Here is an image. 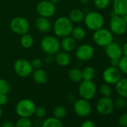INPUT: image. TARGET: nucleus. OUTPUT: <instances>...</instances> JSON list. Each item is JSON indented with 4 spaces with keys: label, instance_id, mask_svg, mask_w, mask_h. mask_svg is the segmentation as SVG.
Returning a JSON list of instances; mask_svg holds the SVG:
<instances>
[{
    "label": "nucleus",
    "instance_id": "f257e3e1",
    "mask_svg": "<svg viewBox=\"0 0 127 127\" xmlns=\"http://www.w3.org/2000/svg\"><path fill=\"white\" fill-rule=\"evenodd\" d=\"M73 25L70 19L66 16L58 17L53 25V31L55 34L61 38L70 36L73 31Z\"/></svg>",
    "mask_w": 127,
    "mask_h": 127
},
{
    "label": "nucleus",
    "instance_id": "f03ea898",
    "mask_svg": "<svg viewBox=\"0 0 127 127\" xmlns=\"http://www.w3.org/2000/svg\"><path fill=\"white\" fill-rule=\"evenodd\" d=\"M85 24L88 28L92 31L98 30L104 25V17L97 11H90L86 13L84 18Z\"/></svg>",
    "mask_w": 127,
    "mask_h": 127
},
{
    "label": "nucleus",
    "instance_id": "7ed1b4c3",
    "mask_svg": "<svg viewBox=\"0 0 127 127\" xmlns=\"http://www.w3.org/2000/svg\"><path fill=\"white\" fill-rule=\"evenodd\" d=\"M35 108L36 106L33 100L30 99H22L16 103L15 111L19 117L30 118L34 115Z\"/></svg>",
    "mask_w": 127,
    "mask_h": 127
},
{
    "label": "nucleus",
    "instance_id": "20e7f679",
    "mask_svg": "<svg viewBox=\"0 0 127 127\" xmlns=\"http://www.w3.org/2000/svg\"><path fill=\"white\" fill-rule=\"evenodd\" d=\"M42 51L49 55H55L61 48V42L58 38L53 36H47L43 38L40 42Z\"/></svg>",
    "mask_w": 127,
    "mask_h": 127
},
{
    "label": "nucleus",
    "instance_id": "39448f33",
    "mask_svg": "<svg viewBox=\"0 0 127 127\" xmlns=\"http://www.w3.org/2000/svg\"><path fill=\"white\" fill-rule=\"evenodd\" d=\"M94 42L100 47H106L113 42V33L111 31L101 28L94 31L93 34Z\"/></svg>",
    "mask_w": 127,
    "mask_h": 127
},
{
    "label": "nucleus",
    "instance_id": "423d86ee",
    "mask_svg": "<svg viewBox=\"0 0 127 127\" xmlns=\"http://www.w3.org/2000/svg\"><path fill=\"white\" fill-rule=\"evenodd\" d=\"M97 93V86L93 80H82L79 86V94L81 98L91 100Z\"/></svg>",
    "mask_w": 127,
    "mask_h": 127
},
{
    "label": "nucleus",
    "instance_id": "0eeeda50",
    "mask_svg": "<svg viewBox=\"0 0 127 127\" xmlns=\"http://www.w3.org/2000/svg\"><path fill=\"white\" fill-rule=\"evenodd\" d=\"M13 69L16 75L20 77H28L33 72V67L31 62L25 59H18L13 64Z\"/></svg>",
    "mask_w": 127,
    "mask_h": 127
},
{
    "label": "nucleus",
    "instance_id": "6e6552de",
    "mask_svg": "<svg viewBox=\"0 0 127 127\" xmlns=\"http://www.w3.org/2000/svg\"><path fill=\"white\" fill-rule=\"evenodd\" d=\"M10 28L11 31L16 34L23 35L28 33L29 30V22L25 18L17 16L10 21Z\"/></svg>",
    "mask_w": 127,
    "mask_h": 127
},
{
    "label": "nucleus",
    "instance_id": "1a4fd4ad",
    "mask_svg": "<svg viewBox=\"0 0 127 127\" xmlns=\"http://www.w3.org/2000/svg\"><path fill=\"white\" fill-rule=\"evenodd\" d=\"M96 109L100 115H109L115 109L114 100L110 97H103L97 101Z\"/></svg>",
    "mask_w": 127,
    "mask_h": 127
},
{
    "label": "nucleus",
    "instance_id": "9d476101",
    "mask_svg": "<svg viewBox=\"0 0 127 127\" xmlns=\"http://www.w3.org/2000/svg\"><path fill=\"white\" fill-rule=\"evenodd\" d=\"M109 28L112 33L123 35L127 31V25L123 16H115L112 17L109 22Z\"/></svg>",
    "mask_w": 127,
    "mask_h": 127
},
{
    "label": "nucleus",
    "instance_id": "9b49d317",
    "mask_svg": "<svg viewBox=\"0 0 127 127\" xmlns=\"http://www.w3.org/2000/svg\"><path fill=\"white\" fill-rule=\"evenodd\" d=\"M75 113L82 118H85L90 115L92 112V106L88 100L80 98L76 100L73 104Z\"/></svg>",
    "mask_w": 127,
    "mask_h": 127
},
{
    "label": "nucleus",
    "instance_id": "f8f14e48",
    "mask_svg": "<svg viewBox=\"0 0 127 127\" xmlns=\"http://www.w3.org/2000/svg\"><path fill=\"white\" fill-rule=\"evenodd\" d=\"M122 77V72L118 67L110 66L106 68L103 73V80L110 85H115Z\"/></svg>",
    "mask_w": 127,
    "mask_h": 127
},
{
    "label": "nucleus",
    "instance_id": "ddd939ff",
    "mask_svg": "<svg viewBox=\"0 0 127 127\" xmlns=\"http://www.w3.org/2000/svg\"><path fill=\"white\" fill-rule=\"evenodd\" d=\"M36 10L40 16L49 18L55 14L56 11V7L55 4L51 2L49 0H43L37 4Z\"/></svg>",
    "mask_w": 127,
    "mask_h": 127
},
{
    "label": "nucleus",
    "instance_id": "4468645a",
    "mask_svg": "<svg viewBox=\"0 0 127 127\" xmlns=\"http://www.w3.org/2000/svg\"><path fill=\"white\" fill-rule=\"evenodd\" d=\"M94 55V49L89 44H83L76 49V57L81 61H88Z\"/></svg>",
    "mask_w": 127,
    "mask_h": 127
},
{
    "label": "nucleus",
    "instance_id": "2eb2a0df",
    "mask_svg": "<svg viewBox=\"0 0 127 127\" xmlns=\"http://www.w3.org/2000/svg\"><path fill=\"white\" fill-rule=\"evenodd\" d=\"M105 48H106L105 50L106 54L110 60H113V59L120 60V58L123 56L122 47L118 43L112 42Z\"/></svg>",
    "mask_w": 127,
    "mask_h": 127
},
{
    "label": "nucleus",
    "instance_id": "dca6fc26",
    "mask_svg": "<svg viewBox=\"0 0 127 127\" xmlns=\"http://www.w3.org/2000/svg\"><path fill=\"white\" fill-rule=\"evenodd\" d=\"M35 26L42 33H48L52 29V24L48 18L39 16L35 21Z\"/></svg>",
    "mask_w": 127,
    "mask_h": 127
},
{
    "label": "nucleus",
    "instance_id": "f3484780",
    "mask_svg": "<svg viewBox=\"0 0 127 127\" xmlns=\"http://www.w3.org/2000/svg\"><path fill=\"white\" fill-rule=\"evenodd\" d=\"M55 63L61 66H67L71 62V57L67 51H58L55 54Z\"/></svg>",
    "mask_w": 127,
    "mask_h": 127
},
{
    "label": "nucleus",
    "instance_id": "a211bd4d",
    "mask_svg": "<svg viewBox=\"0 0 127 127\" xmlns=\"http://www.w3.org/2000/svg\"><path fill=\"white\" fill-rule=\"evenodd\" d=\"M113 11L121 16L127 13V0H113Z\"/></svg>",
    "mask_w": 127,
    "mask_h": 127
},
{
    "label": "nucleus",
    "instance_id": "6ab92c4d",
    "mask_svg": "<svg viewBox=\"0 0 127 127\" xmlns=\"http://www.w3.org/2000/svg\"><path fill=\"white\" fill-rule=\"evenodd\" d=\"M61 47L64 51L71 52L76 48V40L73 36H65L62 39L61 42Z\"/></svg>",
    "mask_w": 127,
    "mask_h": 127
},
{
    "label": "nucleus",
    "instance_id": "aec40b11",
    "mask_svg": "<svg viewBox=\"0 0 127 127\" xmlns=\"http://www.w3.org/2000/svg\"><path fill=\"white\" fill-rule=\"evenodd\" d=\"M32 76L34 82L38 84H44L48 81V75L46 72L41 68L35 69V71L32 72Z\"/></svg>",
    "mask_w": 127,
    "mask_h": 127
},
{
    "label": "nucleus",
    "instance_id": "412c9836",
    "mask_svg": "<svg viewBox=\"0 0 127 127\" xmlns=\"http://www.w3.org/2000/svg\"><path fill=\"white\" fill-rule=\"evenodd\" d=\"M115 89L120 97L127 99V78L121 77L115 84Z\"/></svg>",
    "mask_w": 127,
    "mask_h": 127
},
{
    "label": "nucleus",
    "instance_id": "4be33fe9",
    "mask_svg": "<svg viewBox=\"0 0 127 127\" xmlns=\"http://www.w3.org/2000/svg\"><path fill=\"white\" fill-rule=\"evenodd\" d=\"M84 18H85L84 12L77 8L71 10L69 13V19L73 23L81 22L82 20H84Z\"/></svg>",
    "mask_w": 127,
    "mask_h": 127
},
{
    "label": "nucleus",
    "instance_id": "5701e85b",
    "mask_svg": "<svg viewBox=\"0 0 127 127\" xmlns=\"http://www.w3.org/2000/svg\"><path fill=\"white\" fill-rule=\"evenodd\" d=\"M69 79L74 83H80L82 80V71L77 68H70L68 71Z\"/></svg>",
    "mask_w": 127,
    "mask_h": 127
},
{
    "label": "nucleus",
    "instance_id": "b1692460",
    "mask_svg": "<svg viewBox=\"0 0 127 127\" xmlns=\"http://www.w3.org/2000/svg\"><path fill=\"white\" fill-rule=\"evenodd\" d=\"M43 127H62L63 123L61 119L55 117H50L46 118L42 124Z\"/></svg>",
    "mask_w": 127,
    "mask_h": 127
},
{
    "label": "nucleus",
    "instance_id": "393cba45",
    "mask_svg": "<svg viewBox=\"0 0 127 127\" xmlns=\"http://www.w3.org/2000/svg\"><path fill=\"white\" fill-rule=\"evenodd\" d=\"M71 35L76 40H82L86 36V32L83 28L76 27L73 28Z\"/></svg>",
    "mask_w": 127,
    "mask_h": 127
},
{
    "label": "nucleus",
    "instance_id": "a878e982",
    "mask_svg": "<svg viewBox=\"0 0 127 127\" xmlns=\"http://www.w3.org/2000/svg\"><path fill=\"white\" fill-rule=\"evenodd\" d=\"M20 43H21V45L24 48H29L34 44L33 37L30 34L26 33L22 35V37L20 39Z\"/></svg>",
    "mask_w": 127,
    "mask_h": 127
},
{
    "label": "nucleus",
    "instance_id": "bb28decb",
    "mask_svg": "<svg viewBox=\"0 0 127 127\" xmlns=\"http://www.w3.org/2000/svg\"><path fill=\"white\" fill-rule=\"evenodd\" d=\"M82 77L83 80H93L95 77L96 71L94 68L91 66H87L85 67L82 71Z\"/></svg>",
    "mask_w": 127,
    "mask_h": 127
},
{
    "label": "nucleus",
    "instance_id": "cd10ccee",
    "mask_svg": "<svg viewBox=\"0 0 127 127\" xmlns=\"http://www.w3.org/2000/svg\"><path fill=\"white\" fill-rule=\"evenodd\" d=\"M66 114H67V109L64 106H61V105L56 106L53 110L54 117L61 120L66 116Z\"/></svg>",
    "mask_w": 127,
    "mask_h": 127
},
{
    "label": "nucleus",
    "instance_id": "c85d7f7f",
    "mask_svg": "<svg viewBox=\"0 0 127 127\" xmlns=\"http://www.w3.org/2000/svg\"><path fill=\"white\" fill-rule=\"evenodd\" d=\"M100 92L103 97H110L112 94V89L110 86V84L106 83L100 86Z\"/></svg>",
    "mask_w": 127,
    "mask_h": 127
},
{
    "label": "nucleus",
    "instance_id": "c756f323",
    "mask_svg": "<svg viewBox=\"0 0 127 127\" xmlns=\"http://www.w3.org/2000/svg\"><path fill=\"white\" fill-rule=\"evenodd\" d=\"M31 122L29 118L19 117V118L16 121L15 127H31Z\"/></svg>",
    "mask_w": 127,
    "mask_h": 127
},
{
    "label": "nucleus",
    "instance_id": "7c9ffc66",
    "mask_svg": "<svg viewBox=\"0 0 127 127\" xmlns=\"http://www.w3.org/2000/svg\"><path fill=\"white\" fill-rule=\"evenodd\" d=\"M94 4L97 9L104 10L109 6L111 0H94Z\"/></svg>",
    "mask_w": 127,
    "mask_h": 127
},
{
    "label": "nucleus",
    "instance_id": "2f4dec72",
    "mask_svg": "<svg viewBox=\"0 0 127 127\" xmlns=\"http://www.w3.org/2000/svg\"><path fill=\"white\" fill-rule=\"evenodd\" d=\"M118 68L121 71L125 74H127V56L123 55L119 60Z\"/></svg>",
    "mask_w": 127,
    "mask_h": 127
},
{
    "label": "nucleus",
    "instance_id": "473e14b6",
    "mask_svg": "<svg viewBox=\"0 0 127 127\" xmlns=\"http://www.w3.org/2000/svg\"><path fill=\"white\" fill-rule=\"evenodd\" d=\"M10 86L9 83L4 80L0 78V94H7L10 92Z\"/></svg>",
    "mask_w": 127,
    "mask_h": 127
},
{
    "label": "nucleus",
    "instance_id": "72a5a7b5",
    "mask_svg": "<svg viewBox=\"0 0 127 127\" xmlns=\"http://www.w3.org/2000/svg\"><path fill=\"white\" fill-rule=\"evenodd\" d=\"M115 107H116L118 109H122L127 106V100L126 98H124L122 97H118L115 101H114Z\"/></svg>",
    "mask_w": 127,
    "mask_h": 127
},
{
    "label": "nucleus",
    "instance_id": "f704fd0d",
    "mask_svg": "<svg viewBox=\"0 0 127 127\" xmlns=\"http://www.w3.org/2000/svg\"><path fill=\"white\" fill-rule=\"evenodd\" d=\"M34 115H35L39 118H44L46 116V109L43 107H42V106H37V107L35 108Z\"/></svg>",
    "mask_w": 127,
    "mask_h": 127
},
{
    "label": "nucleus",
    "instance_id": "c9c22d12",
    "mask_svg": "<svg viewBox=\"0 0 127 127\" xmlns=\"http://www.w3.org/2000/svg\"><path fill=\"white\" fill-rule=\"evenodd\" d=\"M31 65L34 69H37V68H40L42 67L43 62L40 58H35L31 62Z\"/></svg>",
    "mask_w": 127,
    "mask_h": 127
},
{
    "label": "nucleus",
    "instance_id": "e433bc0d",
    "mask_svg": "<svg viewBox=\"0 0 127 127\" xmlns=\"http://www.w3.org/2000/svg\"><path fill=\"white\" fill-rule=\"evenodd\" d=\"M119 125L121 127H127V112L122 114L118 120Z\"/></svg>",
    "mask_w": 127,
    "mask_h": 127
},
{
    "label": "nucleus",
    "instance_id": "4c0bfd02",
    "mask_svg": "<svg viewBox=\"0 0 127 127\" xmlns=\"http://www.w3.org/2000/svg\"><path fill=\"white\" fill-rule=\"evenodd\" d=\"M8 102V98L6 94H0V106H5Z\"/></svg>",
    "mask_w": 127,
    "mask_h": 127
},
{
    "label": "nucleus",
    "instance_id": "58836bf2",
    "mask_svg": "<svg viewBox=\"0 0 127 127\" xmlns=\"http://www.w3.org/2000/svg\"><path fill=\"white\" fill-rule=\"evenodd\" d=\"M95 126H96V124L92 121H90V120L85 121L81 124V127H95Z\"/></svg>",
    "mask_w": 127,
    "mask_h": 127
},
{
    "label": "nucleus",
    "instance_id": "ea45409f",
    "mask_svg": "<svg viewBox=\"0 0 127 127\" xmlns=\"http://www.w3.org/2000/svg\"><path fill=\"white\" fill-rule=\"evenodd\" d=\"M2 127H15V124H13L11 121H5L3 122V124H1Z\"/></svg>",
    "mask_w": 127,
    "mask_h": 127
},
{
    "label": "nucleus",
    "instance_id": "a19ab883",
    "mask_svg": "<svg viewBox=\"0 0 127 127\" xmlns=\"http://www.w3.org/2000/svg\"><path fill=\"white\" fill-rule=\"evenodd\" d=\"M110 64H111V66H113V67H118L119 60H117V59L110 60Z\"/></svg>",
    "mask_w": 127,
    "mask_h": 127
},
{
    "label": "nucleus",
    "instance_id": "79ce46f5",
    "mask_svg": "<svg viewBox=\"0 0 127 127\" xmlns=\"http://www.w3.org/2000/svg\"><path fill=\"white\" fill-rule=\"evenodd\" d=\"M122 51H123V55L127 56V42L124 44L122 47Z\"/></svg>",
    "mask_w": 127,
    "mask_h": 127
},
{
    "label": "nucleus",
    "instance_id": "37998d69",
    "mask_svg": "<svg viewBox=\"0 0 127 127\" xmlns=\"http://www.w3.org/2000/svg\"><path fill=\"white\" fill-rule=\"evenodd\" d=\"M46 62L47 63H51L52 61H53V57H52V55H49L48 54V56L46 57Z\"/></svg>",
    "mask_w": 127,
    "mask_h": 127
},
{
    "label": "nucleus",
    "instance_id": "c03bdc74",
    "mask_svg": "<svg viewBox=\"0 0 127 127\" xmlns=\"http://www.w3.org/2000/svg\"><path fill=\"white\" fill-rule=\"evenodd\" d=\"M80 1L83 4H88L89 3V0H80Z\"/></svg>",
    "mask_w": 127,
    "mask_h": 127
},
{
    "label": "nucleus",
    "instance_id": "a18cd8bd",
    "mask_svg": "<svg viewBox=\"0 0 127 127\" xmlns=\"http://www.w3.org/2000/svg\"><path fill=\"white\" fill-rule=\"evenodd\" d=\"M49 1H50L51 2H52L53 4H58V2H60V1H61V0H49Z\"/></svg>",
    "mask_w": 127,
    "mask_h": 127
},
{
    "label": "nucleus",
    "instance_id": "49530a36",
    "mask_svg": "<svg viewBox=\"0 0 127 127\" xmlns=\"http://www.w3.org/2000/svg\"><path fill=\"white\" fill-rule=\"evenodd\" d=\"M123 17H124V20H125V22H126V23H127V14H125Z\"/></svg>",
    "mask_w": 127,
    "mask_h": 127
},
{
    "label": "nucleus",
    "instance_id": "de8ad7c7",
    "mask_svg": "<svg viewBox=\"0 0 127 127\" xmlns=\"http://www.w3.org/2000/svg\"><path fill=\"white\" fill-rule=\"evenodd\" d=\"M2 115V110H1V106H0V118H1V116Z\"/></svg>",
    "mask_w": 127,
    "mask_h": 127
},
{
    "label": "nucleus",
    "instance_id": "09e8293b",
    "mask_svg": "<svg viewBox=\"0 0 127 127\" xmlns=\"http://www.w3.org/2000/svg\"></svg>",
    "mask_w": 127,
    "mask_h": 127
}]
</instances>
